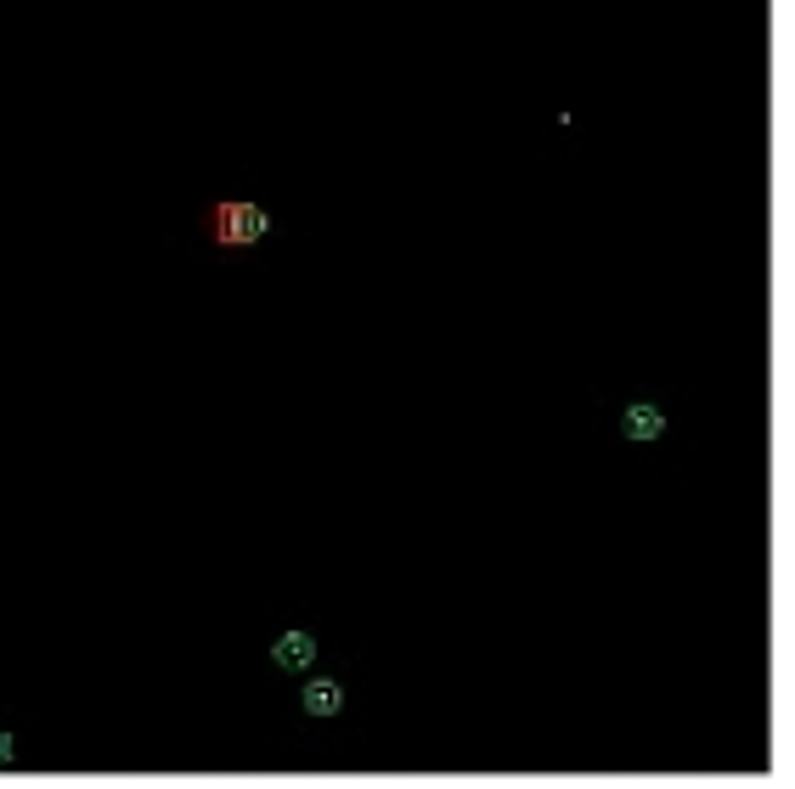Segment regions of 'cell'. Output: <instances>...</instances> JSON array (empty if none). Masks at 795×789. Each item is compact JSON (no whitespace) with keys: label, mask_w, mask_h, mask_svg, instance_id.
<instances>
[{"label":"cell","mask_w":795,"mask_h":789,"mask_svg":"<svg viewBox=\"0 0 795 789\" xmlns=\"http://www.w3.org/2000/svg\"><path fill=\"white\" fill-rule=\"evenodd\" d=\"M271 237V209L248 204V197H226V204L210 209V242L215 249H255V242Z\"/></svg>","instance_id":"1"},{"label":"cell","mask_w":795,"mask_h":789,"mask_svg":"<svg viewBox=\"0 0 795 789\" xmlns=\"http://www.w3.org/2000/svg\"><path fill=\"white\" fill-rule=\"evenodd\" d=\"M316 631H282L277 644H271V666L277 671H311L316 666Z\"/></svg>","instance_id":"2"},{"label":"cell","mask_w":795,"mask_h":789,"mask_svg":"<svg viewBox=\"0 0 795 789\" xmlns=\"http://www.w3.org/2000/svg\"><path fill=\"white\" fill-rule=\"evenodd\" d=\"M300 705H305L311 722H333V716L344 711V688H339L333 677H311L305 694H300Z\"/></svg>","instance_id":"3"},{"label":"cell","mask_w":795,"mask_h":789,"mask_svg":"<svg viewBox=\"0 0 795 789\" xmlns=\"http://www.w3.org/2000/svg\"><path fill=\"white\" fill-rule=\"evenodd\" d=\"M621 434H626V440H660V434H666V412L649 407V401H637V407L621 412Z\"/></svg>","instance_id":"4"},{"label":"cell","mask_w":795,"mask_h":789,"mask_svg":"<svg viewBox=\"0 0 795 789\" xmlns=\"http://www.w3.org/2000/svg\"><path fill=\"white\" fill-rule=\"evenodd\" d=\"M18 761V745H12V733H0V767H12Z\"/></svg>","instance_id":"5"}]
</instances>
